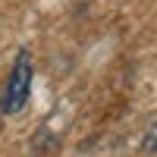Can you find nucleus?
Listing matches in <instances>:
<instances>
[{"label": "nucleus", "instance_id": "nucleus-1", "mask_svg": "<svg viewBox=\"0 0 157 157\" xmlns=\"http://www.w3.org/2000/svg\"><path fill=\"white\" fill-rule=\"evenodd\" d=\"M32 82H35V63H32V54L22 47L13 60L3 85H0V113H6V116L22 113L32 98Z\"/></svg>", "mask_w": 157, "mask_h": 157}]
</instances>
